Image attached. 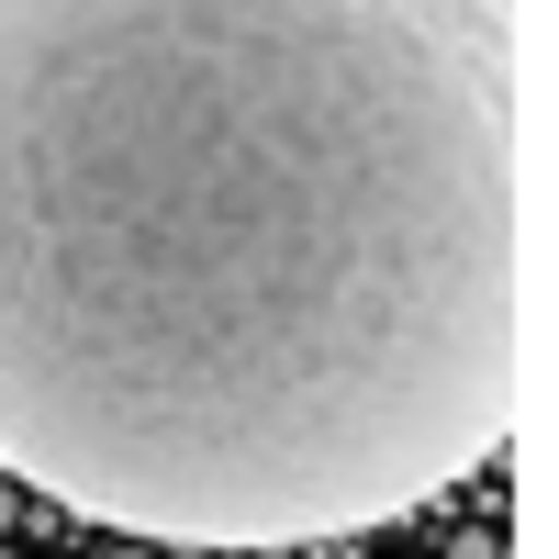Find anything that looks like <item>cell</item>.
<instances>
[{
    "label": "cell",
    "mask_w": 559,
    "mask_h": 559,
    "mask_svg": "<svg viewBox=\"0 0 559 559\" xmlns=\"http://www.w3.org/2000/svg\"><path fill=\"white\" fill-rule=\"evenodd\" d=\"M537 403L526 0H0V481L146 548H336Z\"/></svg>",
    "instance_id": "6da1fadb"
},
{
    "label": "cell",
    "mask_w": 559,
    "mask_h": 559,
    "mask_svg": "<svg viewBox=\"0 0 559 559\" xmlns=\"http://www.w3.org/2000/svg\"><path fill=\"white\" fill-rule=\"evenodd\" d=\"M12 515H23V503H12V481H0V537H12Z\"/></svg>",
    "instance_id": "7a4b0ae2"
}]
</instances>
